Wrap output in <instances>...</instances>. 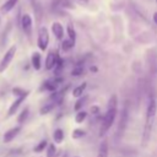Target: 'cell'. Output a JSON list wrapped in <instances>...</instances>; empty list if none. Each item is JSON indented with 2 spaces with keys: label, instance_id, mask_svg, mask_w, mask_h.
<instances>
[{
  "label": "cell",
  "instance_id": "1",
  "mask_svg": "<svg viewBox=\"0 0 157 157\" xmlns=\"http://www.w3.org/2000/svg\"><path fill=\"white\" fill-rule=\"evenodd\" d=\"M157 112V103L155 101V98H151L148 101L147 108H146V121H145V126H144V134H142V145L145 146L151 136V131H152V126H153V121H155V115Z\"/></svg>",
  "mask_w": 157,
  "mask_h": 157
},
{
  "label": "cell",
  "instance_id": "2",
  "mask_svg": "<svg viewBox=\"0 0 157 157\" xmlns=\"http://www.w3.org/2000/svg\"><path fill=\"white\" fill-rule=\"evenodd\" d=\"M117 118V108H110V109H107V113L103 118V121H102V126H101V132L99 135L101 136H104L108 130L112 128L114 120Z\"/></svg>",
  "mask_w": 157,
  "mask_h": 157
},
{
  "label": "cell",
  "instance_id": "3",
  "mask_svg": "<svg viewBox=\"0 0 157 157\" xmlns=\"http://www.w3.org/2000/svg\"><path fill=\"white\" fill-rule=\"evenodd\" d=\"M48 44H49V32H48V28H47V27L42 26V27H39V29H38L37 45H38L39 50L44 52V50H47Z\"/></svg>",
  "mask_w": 157,
  "mask_h": 157
},
{
  "label": "cell",
  "instance_id": "4",
  "mask_svg": "<svg viewBox=\"0 0 157 157\" xmlns=\"http://www.w3.org/2000/svg\"><path fill=\"white\" fill-rule=\"evenodd\" d=\"M16 50H17V47H16V45H12V47H10V48L6 50V53L4 54V56H2V59H1V61H0V74L4 72V71L9 67L10 63L12 61V59H13V56H15V54H16Z\"/></svg>",
  "mask_w": 157,
  "mask_h": 157
},
{
  "label": "cell",
  "instance_id": "5",
  "mask_svg": "<svg viewBox=\"0 0 157 157\" xmlns=\"http://www.w3.org/2000/svg\"><path fill=\"white\" fill-rule=\"evenodd\" d=\"M21 27H22L25 34L29 37L31 36V32H32V17H31V15H28V13H23L22 15Z\"/></svg>",
  "mask_w": 157,
  "mask_h": 157
},
{
  "label": "cell",
  "instance_id": "6",
  "mask_svg": "<svg viewBox=\"0 0 157 157\" xmlns=\"http://www.w3.org/2000/svg\"><path fill=\"white\" fill-rule=\"evenodd\" d=\"M20 131H21V126H13V128L9 129V130L4 134V136H2V141H4L5 144L11 142V141L18 135Z\"/></svg>",
  "mask_w": 157,
  "mask_h": 157
},
{
  "label": "cell",
  "instance_id": "7",
  "mask_svg": "<svg viewBox=\"0 0 157 157\" xmlns=\"http://www.w3.org/2000/svg\"><path fill=\"white\" fill-rule=\"evenodd\" d=\"M58 54L54 52V50H50L48 54H47V58H45V63H44V66L47 70H52L54 66H55V63H56V59H58Z\"/></svg>",
  "mask_w": 157,
  "mask_h": 157
},
{
  "label": "cell",
  "instance_id": "8",
  "mask_svg": "<svg viewBox=\"0 0 157 157\" xmlns=\"http://www.w3.org/2000/svg\"><path fill=\"white\" fill-rule=\"evenodd\" d=\"M27 96H28V94H25V96L17 97V99H15V101L12 102V104L10 105V108H9V110H7V117H12V115L16 113V110H17V109H18V107L22 104V102L27 98Z\"/></svg>",
  "mask_w": 157,
  "mask_h": 157
},
{
  "label": "cell",
  "instance_id": "9",
  "mask_svg": "<svg viewBox=\"0 0 157 157\" xmlns=\"http://www.w3.org/2000/svg\"><path fill=\"white\" fill-rule=\"evenodd\" d=\"M52 32H53V34L55 36V38L56 39H63V37H64V27L61 26V23L60 22H53L52 23Z\"/></svg>",
  "mask_w": 157,
  "mask_h": 157
},
{
  "label": "cell",
  "instance_id": "10",
  "mask_svg": "<svg viewBox=\"0 0 157 157\" xmlns=\"http://www.w3.org/2000/svg\"><path fill=\"white\" fill-rule=\"evenodd\" d=\"M31 64L33 66L34 70H39L42 67V56L38 52H34L32 53V56H31Z\"/></svg>",
  "mask_w": 157,
  "mask_h": 157
},
{
  "label": "cell",
  "instance_id": "11",
  "mask_svg": "<svg viewBox=\"0 0 157 157\" xmlns=\"http://www.w3.org/2000/svg\"><path fill=\"white\" fill-rule=\"evenodd\" d=\"M17 2H18V0H7V1L0 7L1 13H7V12H10V11L16 6Z\"/></svg>",
  "mask_w": 157,
  "mask_h": 157
},
{
  "label": "cell",
  "instance_id": "12",
  "mask_svg": "<svg viewBox=\"0 0 157 157\" xmlns=\"http://www.w3.org/2000/svg\"><path fill=\"white\" fill-rule=\"evenodd\" d=\"M66 32H67V39H70L75 44V42H76V32H75V28H74L72 23H67Z\"/></svg>",
  "mask_w": 157,
  "mask_h": 157
},
{
  "label": "cell",
  "instance_id": "13",
  "mask_svg": "<svg viewBox=\"0 0 157 157\" xmlns=\"http://www.w3.org/2000/svg\"><path fill=\"white\" fill-rule=\"evenodd\" d=\"M85 88H86V82H82L80 86H77V87H75V88H74V91H72V96H74V97H76V98L82 97Z\"/></svg>",
  "mask_w": 157,
  "mask_h": 157
},
{
  "label": "cell",
  "instance_id": "14",
  "mask_svg": "<svg viewBox=\"0 0 157 157\" xmlns=\"http://www.w3.org/2000/svg\"><path fill=\"white\" fill-rule=\"evenodd\" d=\"M97 157H108V144L105 141H103L101 144L98 153H97Z\"/></svg>",
  "mask_w": 157,
  "mask_h": 157
},
{
  "label": "cell",
  "instance_id": "15",
  "mask_svg": "<svg viewBox=\"0 0 157 157\" xmlns=\"http://www.w3.org/2000/svg\"><path fill=\"white\" fill-rule=\"evenodd\" d=\"M53 139H54V141L56 144H61L63 140H64V131H63V129H56L54 131V134H53Z\"/></svg>",
  "mask_w": 157,
  "mask_h": 157
},
{
  "label": "cell",
  "instance_id": "16",
  "mask_svg": "<svg viewBox=\"0 0 157 157\" xmlns=\"http://www.w3.org/2000/svg\"><path fill=\"white\" fill-rule=\"evenodd\" d=\"M43 90H47V91H50V92H55L56 88H58V85L54 82V81H45L43 83Z\"/></svg>",
  "mask_w": 157,
  "mask_h": 157
},
{
  "label": "cell",
  "instance_id": "17",
  "mask_svg": "<svg viewBox=\"0 0 157 157\" xmlns=\"http://www.w3.org/2000/svg\"><path fill=\"white\" fill-rule=\"evenodd\" d=\"M58 156V150L54 144H49L47 146V157H56Z\"/></svg>",
  "mask_w": 157,
  "mask_h": 157
},
{
  "label": "cell",
  "instance_id": "18",
  "mask_svg": "<svg viewBox=\"0 0 157 157\" xmlns=\"http://www.w3.org/2000/svg\"><path fill=\"white\" fill-rule=\"evenodd\" d=\"M63 67H64V60H63L60 56H58V59H56V63H55V66L53 67V69H54V72H55V75H59V74L61 72Z\"/></svg>",
  "mask_w": 157,
  "mask_h": 157
},
{
  "label": "cell",
  "instance_id": "19",
  "mask_svg": "<svg viewBox=\"0 0 157 157\" xmlns=\"http://www.w3.org/2000/svg\"><path fill=\"white\" fill-rule=\"evenodd\" d=\"M28 112H29V109L26 107V108L18 114V117H17V121H18L20 124H23V123L26 121V119L28 118Z\"/></svg>",
  "mask_w": 157,
  "mask_h": 157
},
{
  "label": "cell",
  "instance_id": "20",
  "mask_svg": "<svg viewBox=\"0 0 157 157\" xmlns=\"http://www.w3.org/2000/svg\"><path fill=\"white\" fill-rule=\"evenodd\" d=\"M88 99V97H86V96H83V97H80L78 99H77V102L75 103V105H74V109H75V112H78L82 107H83V104H85V102Z\"/></svg>",
  "mask_w": 157,
  "mask_h": 157
},
{
  "label": "cell",
  "instance_id": "21",
  "mask_svg": "<svg viewBox=\"0 0 157 157\" xmlns=\"http://www.w3.org/2000/svg\"><path fill=\"white\" fill-rule=\"evenodd\" d=\"M54 107H55V103H48V104L43 105V107L40 108V114H42V115L48 114L49 112H52V110L54 109Z\"/></svg>",
  "mask_w": 157,
  "mask_h": 157
},
{
  "label": "cell",
  "instance_id": "22",
  "mask_svg": "<svg viewBox=\"0 0 157 157\" xmlns=\"http://www.w3.org/2000/svg\"><path fill=\"white\" fill-rule=\"evenodd\" d=\"M47 146H48V142H47L45 140H42L38 145H36V146L33 147V151H34V152H37V153H39V152H42Z\"/></svg>",
  "mask_w": 157,
  "mask_h": 157
},
{
  "label": "cell",
  "instance_id": "23",
  "mask_svg": "<svg viewBox=\"0 0 157 157\" xmlns=\"http://www.w3.org/2000/svg\"><path fill=\"white\" fill-rule=\"evenodd\" d=\"M82 72H83V67H82V65H81V64H80V65H76V66L71 70V75H72L74 77L81 76V75H82Z\"/></svg>",
  "mask_w": 157,
  "mask_h": 157
},
{
  "label": "cell",
  "instance_id": "24",
  "mask_svg": "<svg viewBox=\"0 0 157 157\" xmlns=\"http://www.w3.org/2000/svg\"><path fill=\"white\" fill-rule=\"evenodd\" d=\"M86 117H87V113H86V112L78 110V112L76 113V115H75V121H76V123H82V121L86 119Z\"/></svg>",
  "mask_w": 157,
  "mask_h": 157
},
{
  "label": "cell",
  "instance_id": "25",
  "mask_svg": "<svg viewBox=\"0 0 157 157\" xmlns=\"http://www.w3.org/2000/svg\"><path fill=\"white\" fill-rule=\"evenodd\" d=\"M72 47H74V43H72L70 39H65V40H63V43H61V49H63L64 52H69Z\"/></svg>",
  "mask_w": 157,
  "mask_h": 157
},
{
  "label": "cell",
  "instance_id": "26",
  "mask_svg": "<svg viewBox=\"0 0 157 157\" xmlns=\"http://www.w3.org/2000/svg\"><path fill=\"white\" fill-rule=\"evenodd\" d=\"M12 93L16 94L17 97H21V96H25V94H28V91H25L22 88H18V87H15L12 90Z\"/></svg>",
  "mask_w": 157,
  "mask_h": 157
},
{
  "label": "cell",
  "instance_id": "27",
  "mask_svg": "<svg viewBox=\"0 0 157 157\" xmlns=\"http://www.w3.org/2000/svg\"><path fill=\"white\" fill-rule=\"evenodd\" d=\"M85 135V131L82 129H75L72 131V139H80Z\"/></svg>",
  "mask_w": 157,
  "mask_h": 157
},
{
  "label": "cell",
  "instance_id": "28",
  "mask_svg": "<svg viewBox=\"0 0 157 157\" xmlns=\"http://www.w3.org/2000/svg\"><path fill=\"white\" fill-rule=\"evenodd\" d=\"M115 105H117V96L113 94V96L109 98V101H108V109H110V108H117Z\"/></svg>",
  "mask_w": 157,
  "mask_h": 157
},
{
  "label": "cell",
  "instance_id": "29",
  "mask_svg": "<svg viewBox=\"0 0 157 157\" xmlns=\"http://www.w3.org/2000/svg\"><path fill=\"white\" fill-rule=\"evenodd\" d=\"M125 121H126V109H124V112H123V114H121V120H120V130H124Z\"/></svg>",
  "mask_w": 157,
  "mask_h": 157
},
{
  "label": "cell",
  "instance_id": "30",
  "mask_svg": "<svg viewBox=\"0 0 157 157\" xmlns=\"http://www.w3.org/2000/svg\"><path fill=\"white\" fill-rule=\"evenodd\" d=\"M90 112H91L92 114H97V113H99V107H98V105H93V107H91Z\"/></svg>",
  "mask_w": 157,
  "mask_h": 157
},
{
  "label": "cell",
  "instance_id": "31",
  "mask_svg": "<svg viewBox=\"0 0 157 157\" xmlns=\"http://www.w3.org/2000/svg\"><path fill=\"white\" fill-rule=\"evenodd\" d=\"M60 2H61V0H52V7L55 9L56 6H59Z\"/></svg>",
  "mask_w": 157,
  "mask_h": 157
},
{
  "label": "cell",
  "instance_id": "32",
  "mask_svg": "<svg viewBox=\"0 0 157 157\" xmlns=\"http://www.w3.org/2000/svg\"><path fill=\"white\" fill-rule=\"evenodd\" d=\"M153 22L157 25V12H155V13H153Z\"/></svg>",
  "mask_w": 157,
  "mask_h": 157
},
{
  "label": "cell",
  "instance_id": "33",
  "mask_svg": "<svg viewBox=\"0 0 157 157\" xmlns=\"http://www.w3.org/2000/svg\"><path fill=\"white\" fill-rule=\"evenodd\" d=\"M90 70H91V71H92V72H96V71H97V70H98V69H97V67H96V66H91V67H90Z\"/></svg>",
  "mask_w": 157,
  "mask_h": 157
},
{
  "label": "cell",
  "instance_id": "34",
  "mask_svg": "<svg viewBox=\"0 0 157 157\" xmlns=\"http://www.w3.org/2000/svg\"><path fill=\"white\" fill-rule=\"evenodd\" d=\"M63 157H67V156H66V155H64V156H63Z\"/></svg>",
  "mask_w": 157,
  "mask_h": 157
},
{
  "label": "cell",
  "instance_id": "35",
  "mask_svg": "<svg viewBox=\"0 0 157 157\" xmlns=\"http://www.w3.org/2000/svg\"><path fill=\"white\" fill-rule=\"evenodd\" d=\"M156 2H157V0H156Z\"/></svg>",
  "mask_w": 157,
  "mask_h": 157
}]
</instances>
